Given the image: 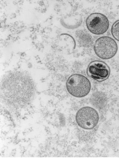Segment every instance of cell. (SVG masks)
Here are the masks:
<instances>
[{
	"mask_svg": "<svg viewBox=\"0 0 119 158\" xmlns=\"http://www.w3.org/2000/svg\"><path fill=\"white\" fill-rule=\"evenodd\" d=\"M111 33L113 37L119 42V19L115 22L112 25Z\"/></svg>",
	"mask_w": 119,
	"mask_h": 158,
	"instance_id": "obj_6",
	"label": "cell"
},
{
	"mask_svg": "<svg viewBox=\"0 0 119 158\" xmlns=\"http://www.w3.org/2000/svg\"><path fill=\"white\" fill-rule=\"evenodd\" d=\"M86 26L91 33L95 35L104 34L109 27V22L108 18L100 13L90 14L86 19Z\"/></svg>",
	"mask_w": 119,
	"mask_h": 158,
	"instance_id": "obj_4",
	"label": "cell"
},
{
	"mask_svg": "<svg viewBox=\"0 0 119 158\" xmlns=\"http://www.w3.org/2000/svg\"><path fill=\"white\" fill-rule=\"evenodd\" d=\"M66 88L69 94L77 98H83L89 94L91 84L87 77L80 74L72 75L68 79Z\"/></svg>",
	"mask_w": 119,
	"mask_h": 158,
	"instance_id": "obj_1",
	"label": "cell"
},
{
	"mask_svg": "<svg viewBox=\"0 0 119 158\" xmlns=\"http://www.w3.org/2000/svg\"><path fill=\"white\" fill-rule=\"evenodd\" d=\"M94 50L98 57L107 60L112 58L117 54L118 46L112 38L108 36H102L95 42Z\"/></svg>",
	"mask_w": 119,
	"mask_h": 158,
	"instance_id": "obj_2",
	"label": "cell"
},
{
	"mask_svg": "<svg viewBox=\"0 0 119 158\" xmlns=\"http://www.w3.org/2000/svg\"><path fill=\"white\" fill-rule=\"evenodd\" d=\"M110 67L101 60H94L90 63L87 68V75L92 80L99 82L105 81L110 75Z\"/></svg>",
	"mask_w": 119,
	"mask_h": 158,
	"instance_id": "obj_5",
	"label": "cell"
},
{
	"mask_svg": "<svg viewBox=\"0 0 119 158\" xmlns=\"http://www.w3.org/2000/svg\"><path fill=\"white\" fill-rule=\"evenodd\" d=\"M76 122L79 127L86 130L93 129L98 123V113L92 107H83L78 111L76 115Z\"/></svg>",
	"mask_w": 119,
	"mask_h": 158,
	"instance_id": "obj_3",
	"label": "cell"
}]
</instances>
